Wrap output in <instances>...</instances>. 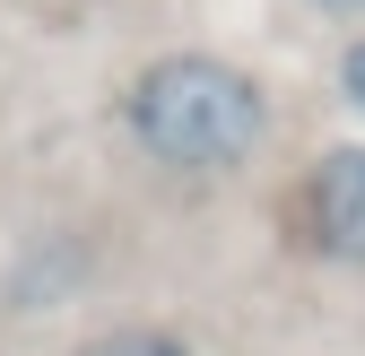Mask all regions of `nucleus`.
<instances>
[{
	"label": "nucleus",
	"instance_id": "nucleus-1",
	"mask_svg": "<svg viewBox=\"0 0 365 356\" xmlns=\"http://www.w3.org/2000/svg\"><path fill=\"white\" fill-rule=\"evenodd\" d=\"M122 122H130V140H140V157L165 165V174H235L261 148L269 105H261V87L235 61L165 53V61H148L140 78H130Z\"/></svg>",
	"mask_w": 365,
	"mask_h": 356
},
{
	"label": "nucleus",
	"instance_id": "nucleus-3",
	"mask_svg": "<svg viewBox=\"0 0 365 356\" xmlns=\"http://www.w3.org/2000/svg\"><path fill=\"white\" fill-rule=\"evenodd\" d=\"M78 356H192L174 330H105V339H87Z\"/></svg>",
	"mask_w": 365,
	"mask_h": 356
},
{
	"label": "nucleus",
	"instance_id": "nucleus-4",
	"mask_svg": "<svg viewBox=\"0 0 365 356\" xmlns=\"http://www.w3.org/2000/svg\"><path fill=\"white\" fill-rule=\"evenodd\" d=\"M339 96H348V105H365V35L339 53Z\"/></svg>",
	"mask_w": 365,
	"mask_h": 356
},
{
	"label": "nucleus",
	"instance_id": "nucleus-2",
	"mask_svg": "<svg viewBox=\"0 0 365 356\" xmlns=\"http://www.w3.org/2000/svg\"><path fill=\"white\" fill-rule=\"evenodd\" d=\"M304 235L322 261L365 270V148H331L304 174Z\"/></svg>",
	"mask_w": 365,
	"mask_h": 356
},
{
	"label": "nucleus",
	"instance_id": "nucleus-5",
	"mask_svg": "<svg viewBox=\"0 0 365 356\" xmlns=\"http://www.w3.org/2000/svg\"><path fill=\"white\" fill-rule=\"evenodd\" d=\"M313 9H331V18H356V9H365V0H313Z\"/></svg>",
	"mask_w": 365,
	"mask_h": 356
}]
</instances>
